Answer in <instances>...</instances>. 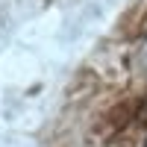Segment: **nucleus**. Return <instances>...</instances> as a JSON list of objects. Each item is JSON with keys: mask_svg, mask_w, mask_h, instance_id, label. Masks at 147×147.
Listing matches in <instances>:
<instances>
[{"mask_svg": "<svg viewBox=\"0 0 147 147\" xmlns=\"http://www.w3.org/2000/svg\"><path fill=\"white\" fill-rule=\"evenodd\" d=\"M144 147H147V141H144Z\"/></svg>", "mask_w": 147, "mask_h": 147, "instance_id": "obj_1", "label": "nucleus"}]
</instances>
